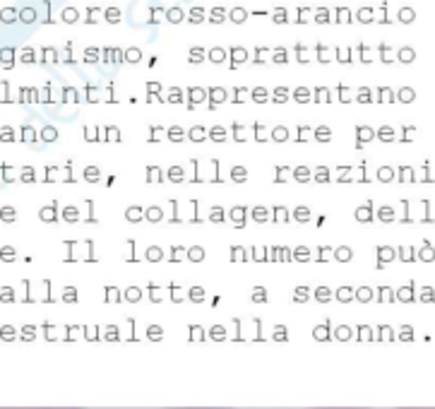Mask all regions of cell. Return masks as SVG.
<instances>
[{
  "label": "cell",
  "instance_id": "cell-1",
  "mask_svg": "<svg viewBox=\"0 0 435 409\" xmlns=\"http://www.w3.org/2000/svg\"><path fill=\"white\" fill-rule=\"evenodd\" d=\"M375 12H378L375 7H370V5H363V7H358V10L354 12V19H356L358 24H365V27H368V24H375V17H378Z\"/></svg>",
  "mask_w": 435,
  "mask_h": 409
},
{
  "label": "cell",
  "instance_id": "cell-2",
  "mask_svg": "<svg viewBox=\"0 0 435 409\" xmlns=\"http://www.w3.org/2000/svg\"><path fill=\"white\" fill-rule=\"evenodd\" d=\"M226 19H229V10H226V7H221V5H214V7L207 12V22H209V24H214V27L224 24Z\"/></svg>",
  "mask_w": 435,
  "mask_h": 409
},
{
  "label": "cell",
  "instance_id": "cell-3",
  "mask_svg": "<svg viewBox=\"0 0 435 409\" xmlns=\"http://www.w3.org/2000/svg\"><path fill=\"white\" fill-rule=\"evenodd\" d=\"M185 17H188V12H185L183 7H178V5L166 7V12H163V19H166L168 24H181V22H185Z\"/></svg>",
  "mask_w": 435,
  "mask_h": 409
},
{
  "label": "cell",
  "instance_id": "cell-4",
  "mask_svg": "<svg viewBox=\"0 0 435 409\" xmlns=\"http://www.w3.org/2000/svg\"><path fill=\"white\" fill-rule=\"evenodd\" d=\"M332 19H334V15H332V10H329V7H325V5H320V7H315V10H313V22H315V24H320V27L332 24Z\"/></svg>",
  "mask_w": 435,
  "mask_h": 409
},
{
  "label": "cell",
  "instance_id": "cell-5",
  "mask_svg": "<svg viewBox=\"0 0 435 409\" xmlns=\"http://www.w3.org/2000/svg\"><path fill=\"white\" fill-rule=\"evenodd\" d=\"M354 22H356V19H354L351 7H346V5L334 7V24H354Z\"/></svg>",
  "mask_w": 435,
  "mask_h": 409
},
{
  "label": "cell",
  "instance_id": "cell-6",
  "mask_svg": "<svg viewBox=\"0 0 435 409\" xmlns=\"http://www.w3.org/2000/svg\"><path fill=\"white\" fill-rule=\"evenodd\" d=\"M248 17H250V12H248L245 7H240V5H236V7H231V10H229V22H231V24H236V27L245 24V22H248Z\"/></svg>",
  "mask_w": 435,
  "mask_h": 409
},
{
  "label": "cell",
  "instance_id": "cell-7",
  "mask_svg": "<svg viewBox=\"0 0 435 409\" xmlns=\"http://www.w3.org/2000/svg\"><path fill=\"white\" fill-rule=\"evenodd\" d=\"M229 58H231V68L236 70L238 65H243V63L248 60V51H245L243 46H231V48H229Z\"/></svg>",
  "mask_w": 435,
  "mask_h": 409
},
{
  "label": "cell",
  "instance_id": "cell-8",
  "mask_svg": "<svg viewBox=\"0 0 435 409\" xmlns=\"http://www.w3.org/2000/svg\"><path fill=\"white\" fill-rule=\"evenodd\" d=\"M185 19H188L193 27H198V24H202V22H207V10H204L202 5H195V7L188 10V17Z\"/></svg>",
  "mask_w": 435,
  "mask_h": 409
},
{
  "label": "cell",
  "instance_id": "cell-9",
  "mask_svg": "<svg viewBox=\"0 0 435 409\" xmlns=\"http://www.w3.org/2000/svg\"><path fill=\"white\" fill-rule=\"evenodd\" d=\"M397 22L399 24H414L416 22V10L411 5H401L397 12Z\"/></svg>",
  "mask_w": 435,
  "mask_h": 409
},
{
  "label": "cell",
  "instance_id": "cell-10",
  "mask_svg": "<svg viewBox=\"0 0 435 409\" xmlns=\"http://www.w3.org/2000/svg\"><path fill=\"white\" fill-rule=\"evenodd\" d=\"M390 2L387 0H382L380 5H378V17H375V24H380V27H390L392 24V17H390Z\"/></svg>",
  "mask_w": 435,
  "mask_h": 409
},
{
  "label": "cell",
  "instance_id": "cell-11",
  "mask_svg": "<svg viewBox=\"0 0 435 409\" xmlns=\"http://www.w3.org/2000/svg\"><path fill=\"white\" fill-rule=\"evenodd\" d=\"M0 22H2V24H15V22H19V10L12 7V5H5V7L0 10Z\"/></svg>",
  "mask_w": 435,
  "mask_h": 409
},
{
  "label": "cell",
  "instance_id": "cell-12",
  "mask_svg": "<svg viewBox=\"0 0 435 409\" xmlns=\"http://www.w3.org/2000/svg\"><path fill=\"white\" fill-rule=\"evenodd\" d=\"M270 17H272V22L277 24V27H284V24H289V22H291L289 10H286L284 5H277V7H274V12L270 15Z\"/></svg>",
  "mask_w": 435,
  "mask_h": 409
},
{
  "label": "cell",
  "instance_id": "cell-13",
  "mask_svg": "<svg viewBox=\"0 0 435 409\" xmlns=\"http://www.w3.org/2000/svg\"><path fill=\"white\" fill-rule=\"evenodd\" d=\"M308 22H313V7H310V5H301V7H296L293 24H308Z\"/></svg>",
  "mask_w": 435,
  "mask_h": 409
},
{
  "label": "cell",
  "instance_id": "cell-14",
  "mask_svg": "<svg viewBox=\"0 0 435 409\" xmlns=\"http://www.w3.org/2000/svg\"><path fill=\"white\" fill-rule=\"evenodd\" d=\"M163 12H166V7H161V5H152V7H149V17H147V27H159V24H161Z\"/></svg>",
  "mask_w": 435,
  "mask_h": 409
},
{
  "label": "cell",
  "instance_id": "cell-15",
  "mask_svg": "<svg viewBox=\"0 0 435 409\" xmlns=\"http://www.w3.org/2000/svg\"><path fill=\"white\" fill-rule=\"evenodd\" d=\"M84 12H87V15H84V24H99L101 17H104V10L96 7V5H89Z\"/></svg>",
  "mask_w": 435,
  "mask_h": 409
},
{
  "label": "cell",
  "instance_id": "cell-16",
  "mask_svg": "<svg viewBox=\"0 0 435 409\" xmlns=\"http://www.w3.org/2000/svg\"><path fill=\"white\" fill-rule=\"evenodd\" d=\"M37 19H39V12L32 7V5H27V7L19 10V22H22V24H34Z\"/></svg>",
  "mask_w": 435,
  "mask_h": 409
},
{
  "label": "cell",
  "instance_id": "cell-17",
  "mask_svg": "<svg viewBox=\"0 0 435 409\" xmlns=\"http://www.w3.org/2000/svg\"><path fill=\"white\" fill-rule=\"evenodd\" d=\"M104 19L109 22V24H120V19H123V12H120V7H116V5H111L104 10Z\"/></svg>",
  "mask_w": 435,
  "mask_h": 409
},
{
  "label": "cell",
  "instance_id": "cell-18",
  "mask_svg": "<svg viewBox=\"0 0 435 409\" xmlns=\"http://www.w3.org/2000/svg\"><path fill=\"white\" fill-rule=\"evenodd\" d=\"M315 58H317V63H322V65L332 63V48H327L325 43H317V46H315Z\"/></svg>",
  "mask_w": 435,
  "mask_h": 409
},
{
  "label": "cell",
  "instance_id": "cell-19",
  "mask_svg": "<svg viewBox=\"0 0 435 409\" xmlns=\"http://www.w3.org/2000/svg\"><path fill=\"white\" fill-rule=\"evenodd\" d=\"M378 53H380V60L385 63V65L395 63V53H392V46H390V43H385V41H382L380 46H378Z\"/></svg>",
  "mask_w": 435,
  "mask_h": 409
},
{
  "label": "cell",
  "instance_id": "cell-20",
  "mask_svg": "<svg viewBox=\"0 0 435 409\" xmlns=\"http://www.w3.org/2000/svg\"><path fill=\"white\" fill-rule=\"evenodd\" d=\"M60 19H63L65 24H75V22H79V10L70 5V7H65V10L60 12Z\"/></svg>",
  "mask_w": 435,
  "mask_h": 409
},
{
  "label": "cell",
  "instance_id": "cell-21",
  "mask_svg": "<svg viewBox=\"0 0 435 409\" xmlns=\"http://www.w3.org/2000/svg\"><path fill=\"white\" fill-rule=\"evenodd\" d=\"M226 56H229V51H226V48H221V46H214L212 51H207V58H209L214 65H217V63H224V60H226Z\"/></svg>",
  "mask_w": 435,
  "mask_h": 409
},
{
  "label": "cell",
  "instance_id": "cell-22",
  "mask_svg": "<svg viewBox=\"0 0 435 409\" xmlns=\"http://www.w3.org/2000/svg\"><path fill=\"white\" fill-rule=\"evenodd\" d=\"M0 63H2L5 68H12V63H15V48H12V46L0 48Z\"/></svg>",
  "mask_w": 435,
  "mask_h": 409
},
{
  "label": "cell",
  "instance_id": "cell-23",
  "mask_svg": "<svg viewBox=\"0 0 435 409\" xmlns=\"http://www.w3.org/2000/svg\"><path fill=\"white\" fill-rule=\"evenodd\" d=\"M397 60L399 63H414V60H416V51H414L411 46H404V48L397 51Z\"/></svg>",
  "mask_w": 435,
  "mask_h": 409
},
{
  "label": "cell",
  "instance_id": "cell-24",
  "mask_svg": "<svg viewBox=\"0 0 435 409\" xmlns=\"http://www.w3.org/2000/svg\"><path fill=\"white\" fill-rule=\"evenodd\" d=\"M296 60H298L301 65H308L310 60H313V58H310V53H308V46H306V43H296Z\"/></svg>",
  "mask_w": 435,
  "mask_h": 409
},
{
  "label": "cell",
  "instance_id": "cell-25",
  "mask_svg": "<svg viewBox=\"0 0 435 409\" xmlns=\"http://www.w3.org/2000/svg\"><path fill=\"white\" fill-rule=\"evenodd\" d=\"M204 58H207V51L202 46H190V51H188V60L190 63H202Z\"/></svg>",
  "mask_w": 435,
  "mask_h": 409
},
{
  "label": "cell",
  "instance_id": "cell-26",
  "mask_svg": "<svg viewBox=\"0 0 435 409\" xmlns=\"http://www.w3.org/2000/svg\"><path fill=\"white\" fill-rule=\"evenodd\" d=\"M334 58H337V63H342V65L354 63V53H351V48H334Z\"/></svg>",
  "mask_w": 435,
  "mask_h": 409
},
{
  "label": "cell",
  "instance_id": "cell-27",
  "mask_svg": "<svg viewBox=\"0 0 435 409\" xmlns=\"http://www.w3.org/2000/svg\"><path fill=\"white\" fill-rule=\"evenodd\" d=\"M272 60L279 63V65H286V63H289V51H286L284 46H277L272 51Z\"/></svg>",
  "mask_w": 435,
  "mask_h": 409
},
{
  "label": "cell",
  "instance_id": "cell-28",
  "mask_svg": "<svg viewBox=\"0 0 435 409\" xmlns=\"http://www.w3.org/2000/svg\"><path fill=\"white\" fill-rule=\"evenodd\" d=\"M358 60L361 63H373V51H370V46L368 43H358Z\"/></svg>",
  "mask_w": 435,
  "mask_h": 409
},
{
  "label": "cell",
  "instance_id": "cell-29",
  "mask_svg": "<svg viewBox=\"0 0 435 409\" xmlns=\"http://www.w3.org/2000/svg\"><path fill=\"white\" fill-rule=\"evenodd\" d=\"M142 60V51L137 46H130L125 48V63H140Z\"/></svg>",
  "mask_w": 435,
  "mask_h": 409
},
{
  "label": "cell",
  "instance_id": "cell-30",
  "mask_svg": "<svg viewBox=\"0 0 435 409\" xmlns=\"http://www.w3.org/2000/svg\"><path fill=\"white\" fill-rule=\"evenodd\" d=\"M101 56V48H96V46H89V48H84V63H96Z\"/></svg>",
  "mask_w": 435,
  "mask_h": 409
},
{
  "label": "cell",
  "instance_id": "cell-31",
  "mask_svg": "<svg viewBox=\"0 0 435 409\" xmlns=\"http://www.w3.org/2000/svg\"><path fill=\"white\" fill-rule=\"evenodd\" d=\"M267 56H270V48L267 46H260V48H255V63L257 65H262V63H267Z\"/></svg>",
  "mask_w": 435,
  "mask_h": 409
},
{
  "label": "cell",
  "instance_id": "cell-32",
  "mask_svg": "<svg viewBox=\"0 0 435 409\" xmlns=\"http://www.w3.org/2000/svg\"><path fill=\"white\" fill-rule=\"evenodd\" d=\"M41 60H43V63H58V53H55V48L46 46V48L41 51Z\"/></svg>",
  "mask_w": 435,
  "mask_h": 409
},
{
  "label": "cell",
  "instance_id": "cell-33",
  "mask_svg": "<svg viewBox=\"0 0 435 409\" xmlns=\"http://www.w3.org/2000/svg\"><path fill=\"white\" fill-rule=\"evenodd\" d=\"M22 63H34V60H37V53H34V48H29V46H27V48H24V51H22Z\"/></svg>",
  "mask_w": 435,
  "mask_h": 409
},
{
  "label": "cell",
  "instance_id": "cell-34",
  "mask_svg": "<svg viewBox=\"0 0 435 409\" xmlns=\"http://www.w3.org/2000/svg\"><path fill=\"white\" fill-rule=\"evenodd\" d=\"M43 24H53V17H51V0H43Z\"/></svg>",
  "mask_w": 435,
  "mask_h": 409
},
{
  "label": "cell",
  "instance_id": "cell-35",
  "mask_svg": "<svg viewBox=\"0 0 435 409\" xmlns=\"http://www.w3.org/2000/svg\"><path fill=\"white\" fill-rule=\"evenodd\" d=\"M65 63H73V41H68L65 43V56H63Z\"/></svg>",
  "mask_w": 435,
  "mask_h": 409
},
{
  "label": "cell",
  "instance_id": "cell-36",
  "mask_svg": "<svg viewBox=\"0 0 435 409\" xmlns=\"http://www.w3.org/2000/svg\"><path fill=\"white\" fill-rule=\"evenodd\" d=\"M315 99H317V101H327V99H329V92H327L325 87H320L317 94H315Z\"/></svg>",
  "mask_w": 435,
  "mask_h": 409
},
{
  "label": "cell",
  "instance_id": "cell-37",
  "mask_svg": "<svg viewBox=\"0 0 435 409\" xmlns=\"http://www.w3.org/2000/svg\"><path fill=\"white\" fill-rule=\"evenodd\" d=\"M296 99H298V101H308V89H306V87H301V89L296 92Z\"/></svg>",
  "mask_w": 435,
  "mask_h": 409
},
{
  "label": "cell",
  "instance_id": "cell-38",
  "mask_svg": "<svg viewBox=\"0 0 435 409\" xmlns=\"http://www.w3.org/2000/svg\"><path fill=\"white\" fill-rule=\"evenodd\" d=\"M253 96L257 99V101H265V99H267V92L260 87V89H255V92H253Z\"/></svg>",
  "mask_w": 435,
  "mask_h": 409
},
{
  "label": "cell",
  "instance_id": "cell-39",
  "mask_svg": "<svg viewBox=\"0 0 435 409\" xmlns=\"http://www.w3.org/2000/svg\"><path fill=\"white\" fill-rule=\"evenodd\" d=\"M212 101H224V89H212Z\"/></svg>",
  "mask_w": 435,
  "mask_h": 409
},
{
  "label": "cell",
  "instance_id": "cell-40",
  "mask_svg": "<svg viewBox=\"0 0 435 409\" xmlns=\"http://www.w3.org/2000/svg\"><path fill=\"white\" fill-rule=\"evenodd\" d=\"M274 99H277V101H284V99H286V89H284V87H279V89H277V94H274Z\"/></svg>",
  "mask_w": 435,
  "mask_h": 409
},
{
  "label": "cell",
  "instance_id": "cell-41",
  "mask_svg": "<svg viewBox=\"0 0 435 409\" xmlns=\"http://www.w3.org/2000/svg\"><path fill=\"white\" fill-rule=\"evenodd\" d=\"M250 15H253V17H267V15H272V12H267V10H253Z\"/></svg>",
  "mask_w": 435,
  "mask_h": 409
},
{
  "label": "cell",
  "instance_id": "cell-42",
  "mask_svg": "<svg viewBox=\"0 0 435 409\" xmlns=\"http://www.w3.org/2000/svg\"><path fill=\"white\" fill-rule=\"evenodd\" d=\"M401 99H404V101L414 99V92H411V89H401Z\"/></svg>",
  "mask_w": 435,
  "mask_h": 409
},
{
  "label": "cell",
  "instance_id": "cell-43",
  "mask_svg": "<svg viewBox=\"0 0 435 409\" xmlns=\"http://www.w3.org/2000/svg\"><path fill=\"white\" fill-rule=\"evenodd\" d=\"M190 96H193V99H202V96H204V94H202V89H190Z\"/></svg>",
  "mask_w": 435,
  "mask_h": 409
},
{
  "label": "cell",
  "instance_id": "cell-44",
  "mask_svg": "<svg viewBox=\"0 0 435 409\" xmlns=\"http://www.w3.org/2000/svg\"><path fill=\"white\" fill-rule=\"evenodd\" d=\"M358 99H361V101H368V99H370V92H368V89H361Z\"/></svg>",
  "mask_w": 435,
  "mask_h": 409
},
{
  "label": "cell",
  "instance_id": "cell-45",
  "mask_svg": "<svg viewBox=\"0 0 435 409\" xmlns=\"http://www.w3.org/2000/svg\"><path fill=\"white\" fill-rule=\"evenodd\" d=\"M171 101H181V92L178 89H171Z\"/></svg>",
  "mask_w": 435,
  "mask_h": 409
},
{
  "label": "cell",
  "instance_id": "cell-46",
  "mask_svg": "<svg viewBox=\"0 0 435 409\" xmlns=\"http://www.w3.org/2000/svg\"><path fill=\"white\" fill-rule=\"evenodd\" d=\"M339 94H342V99H344V101H346V99H349V89H346L344 84H342V87H339Z\"/></svg>",
  "mask_w": 435,
  "mask_h": 409
},
{
  "label": "cell",
  "instance_id": "cell-47",
  "mask_svg": "<svg viewBox=\"0 0 435 409\" xmlns=\"http://www.w3.org/2000/svg\"><path fill=\"white\" fill-rule=\"evenodd\" d=\"M147 87H149V92H157V89H161V84H157V82H149Z\"/></svg>",
  "mask_w": 435,
  "mask_h": 409
},
{
  "label": "cell",
  "instance_id": "cell-48",
  "mask_svg": "<svg viewBox=\"0 0 435 409\" xmlns=\"http://www.w3.org/2000/svg\"><path fill=\"white\" fill-rule=\"evenodd\" d=\"M380 99H392V94L387 92V89H380Z\"/></svg>",
  "mask_w": 435,
  "mask_h": 409
},
{
  "label": "cell",
  "instance_id": "cell-49",
  "mask_svg": "<svg viewBox=\"0 0 435 409\" xmlns=\"http://www.w3.org/2000/svg\"><path fill=\"white\" fill-rule=\"evenodd\" d=\"M89 99H96V87H89Z\"/></svg>",
  "mask_w": 435,
  "mask_h": 409
}]
</instances>
